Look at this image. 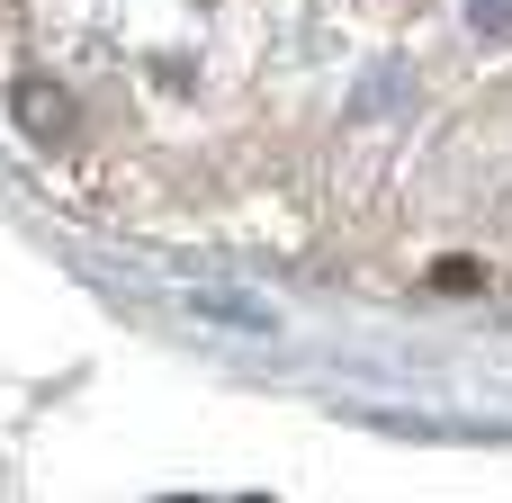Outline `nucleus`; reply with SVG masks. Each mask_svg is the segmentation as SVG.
Returning <instances> with one entry per match:
<instances>
[{
	"label": "nucleus",
	"mask_w": 512,
	"mask_h": 503,
	"mask_svg": "<svg viewBox=\"0 0 512 503\" xmlns=\"http://www.w3.org/2000/svg\"><path fill=\"white\" fill-rule=\"evenodd\" d=\"M189 315H198V324H225V333H279V315H270V306L225 297V288H189Z\"/></svg>",
	"instance_id": "1"
},
{
	"label": "nucleus",
	"mask_w": 512,
	"mask_h": 503,
	"mask_svg": "<svg viewBox=\"0 0 512 503\" xmlns=\"http://www.w3.org/2000/svg\"><path fill=\"white\" fill-rule=\"evenodd\" d=\"M9 108H18V126H27V135H63V126H72V99H63V90H45V81H18V90H9Z\"/></svg>",
	"instance_id": "2"
}]
</instances>
